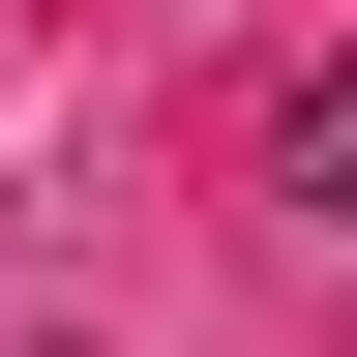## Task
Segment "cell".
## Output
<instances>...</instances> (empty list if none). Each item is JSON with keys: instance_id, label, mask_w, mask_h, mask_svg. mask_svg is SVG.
Here are the masks:
<instances>
[{"instance_id": "obj_1", "label": "cell", "mask_w": 357, "mask_h": 357, "mask_svg": "<svg viewBox=\"0 0 357 357\" xmlns=\"http://www.w3.org/2000/svg\"><path fill=\"white\" fill-rule=\"evenodd\" d=\"M268 178H298V208H357V60H298V89H268Z\"/></svg>"}]
</instances>
